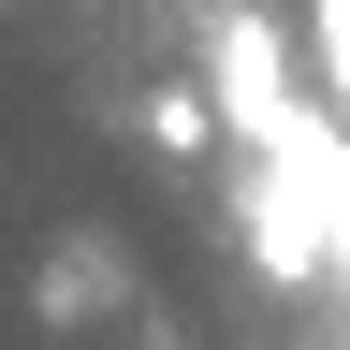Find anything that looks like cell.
Here are the masks:
<instances>
[{"instance_id": "1", "label": "cell", "mask_w": 350, "mask_h": 350, "mask_svg": "<svg viewBox=\"0 0 350 350\" xmlns=\"http://www.w3.org/2000/svg\"><path fill=\"white\" fill-rule=\"evenodd\" d=\"M204 73H219V117L248 131V161H292V131H306V88H292V59H278V15H219L204 29Z\"/></svg>"}, {"instance_id": "2", "label": "cell", "mask_w": 350, "mask_h": 350, "mask_svg": "<svg viewBox=\"0 0 350 350\" xmlns=\"http://www.w3.org/2000/svg\"><path fill=\"white\" fill-rule=\"evenodd\" d=\"M234 219H248V262L278 292H306L336 262V234H321V204H306V175H278V161H248V190H234Z\"/></svg>"}, {"instance_id": "3", "label": "cell", "mask_w": 350, "mask_h": 350, "mask_svg": "<svg viewBox=\"0 0 350 350\" xmlns=\"http://www.w3.org/2000/svg\"><path fill=\"white\" fill-rule=\"evenodd\" d=\"M306 44H321V103H336V131H350V0H321Z\"/></svg>"}]
</instances>
